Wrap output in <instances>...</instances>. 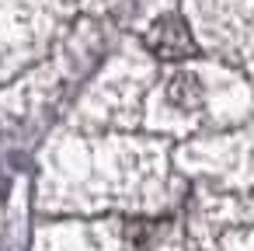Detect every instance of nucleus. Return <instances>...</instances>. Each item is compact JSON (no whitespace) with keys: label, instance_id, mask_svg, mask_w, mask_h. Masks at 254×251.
Wrapping results in <instances>:
<instances>
[{"label":"nucleus","instance_id":"nucleus-1","mask_svg":"<svg viewBox=\"0 0 254 251\" xmlns=\"http://www.w3.org/2000/svg\"><path fill=\"white\" fill-rule=\"evenodd\" d=\"M150 46H153V53L164 56V60H178V56H188V53H191V39H188V32H185V25H181L178 18L157 21L153 32H150Z\"/></svg>","mask_w":254,"mask_h":251}]
</instances>
